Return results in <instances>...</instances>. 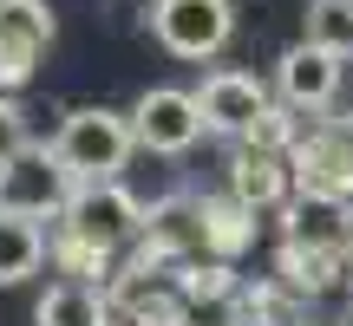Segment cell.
Returning a JSON list of instances; mask_svg holds the SVG:
<instances>
[{
	"mask_svg": "<svg viewBox=\"0 0 353 326\" xmlns=\"http://www.w3.org/2000/svg\"><path fill=\"white\" fill-rule=\"evenodd\" d=\"M131 131H138V151H151V157H183L210 124H203L196 91L157 85V91H144V98L131 105Z\"/></svg>",
	"mask_w": 353,
	"mask_h": 326,
	"instance_id": "cell-5",
	"label": "cell"
},
{
	"mask_svg": "<svg viewBox=\"0 0 353 326\" xmlns=\"http://www.w3.org/2000/svg\"><path fill=\"white\" fill-rule=\"evenodd\" d=\"M151 33L176 59H216L229 46V33H236V7L229 0H157Z\"/></svg>",
	"mask_w": 353,
	"mask_h": 326,
	"instance_id": "cell-3",
	"label": "cell"
},
{
	"mask_svg": "<svg viewBox=\"0 0 353 326\" xmlns=\"http://www.w3.org/2000/svg\"><path fill=\"white\" fill-rule=\"evenodd\" d=\"M46 46H52L46 0H0V91L26 85Z\"/></svg>",
	"mask_w": 353,
	"mask_h": 326,
	"instance_id": "cell-9",
	"label": "cell"
},
{
	"mask_svg": "<svg viewBox=\"0 0 353 326\" xmlns=\"http://www.w3.org/2000/svg\"><path fill=\"white\" fill-rule=\"evenodd\" d=\"M59 235H65V241H85V248L118 254L125 241L144 235V202L131 196V189H118L112 176H99V183H79L72 202L59 209Z\"/></svg>",
	"mask_w": 353,
	"mask_h": 326,
	"instance_id": "cell-1",
	"label": "cell"
},
{
	"mask_svg": "<svg viewBox=\"0 0 353 326\" xmlns=\"http://www.w3.org/2000/svg\"><path fill=\"white\" fill-rule=\"evenodd\" d=\"M46 261V235H39V215H0V287H20L39 274Z\"/></svg>",
	"mask_w": 353,
	"mask_h": 326,
	"instance_id": "cell-14",
	"label": "cell"
},
{
	"mask_svg": "<svg viewBox=\"0 0 353 326\" xmlns=\"http://www.w3.org/2000/svg\"><path fill=\"white\" fill-rule=\"evenodd\" d=\"M249 215H255L249 202H210V254H216V261L249 241Z\"/></svg>",
	"mask_w": 353,
	"mask_h": 326,
	"instance_id": "cell-17",
	"label": "cell"
},
{
	"mask_svg": "<svg viewBox=\"0 0 353 326\" xmlns=\"http://www.w3.org/2000/svg\"><path fill=\"white\" fill-rule=\"evenodd\" d=\"M112 307H118L131 326H190V287L164 274V261L125 268L118 287H112Z\"/></svg>",
	"mask_w": 353,
	"mask_h": 326,
	"instance_id": "cell-7",
	"label": "cell"
},
{
	"mask_svg": "<svg viewBox=\"0 0 353 326\" xmlns=\"http://www.w3.org/2000/svg\"><path fill=\"white\" fill-rule=\"evenodd\" d=\"M26 151V118H20V105L0 91V163H13Z\"/></svg>",
	"mask_w": 353,
	"mask_h": 326,
	"instance_id": "cell-19",
	"label": "cell"
},
{
	"mask_svg": "<svg viewBox=\"0 0 353 326\" xmlns=\"http://www.w3.org/2000/svg\"><path fill=\"white\" fill-rule=\"evenodd\" d=\"M229 189H236V202H249V209H275V202H288L294 196L288 151H262V144H249V151L229 163Z\"/></svg>",
	"mask_w": 353,
	"mask_h": 326,
	"instance_id": "cell-13",
	"label": "cell"
},
{
	"mask_svg": "<svg viewBox=\"0 0 353 326\" xmlns=\"http://www.w3.org/2000/svg\"><path fill=\"white\" fill-rule=\"evenodd\" d=\"M294 189H321V196H353V131H307L294 138Z\"/></svg>",
	"mask_w": 353,
	"mask_h": 326,
	"instance_id": "cell-11",
	"label": "cell"
},
{
	"mask_svg": "<svg viewBox=\"0 0 353 326\" xmlns=\"http://www.w3.org/2000/svg\"><path fill=\"white\" fill-rule=\"evenodd\" d=\"M341 59H347V52L321 46V39H301V46H288V52H281V72H275L281 98H288L294 111H327L334 91H341Z\"/></svg>",
	"mask_w": 353,
	"mask_h": 326,
	"instance_id": "cell-10",
	"label": "cell"
},
{
	"mask_svg": "<svg viewBox=\"0 0 353 326\" xmlns=\"http://www.w3.org/2000/svg\"><path fill=\"white\" fill-rule=\"evenodd\" d=\"M0 215H7V196H0Z\"/></svg>",
	"mask_w": 353,
	"mask_h": 326,
	"instance_id": "cell-21",
	"label": "cell"
},
{
	"mask_svg": "<svg viewBox=\"0 0 353 326\" xmlns=\"http://www.w3.org/2000/svg\"><path fill=\"white\" fill-rule=\"evenodd\" d=\"M144 261H196V254H210V202L196 196H170L157 202L151 215H144Z\"/></svg>",
	"mask_w": 353,
	"mask_h": 326,
	"instance_id": "cell-8",
	"label": "cell"
},
{
	"mask_svg": "<svg viewBox=\"0 0 353 326\" xmlns=\"http://www.w3.org/2000/svg\"><path fill=\"white\" fill-rule=\"evenodd\" d=\"M196 105H203V124H210V131L249 138V124L268 111V85L255 72H210L203 91H196Z\"/></svg>",
	"mask_w": 353,
	"mask_h": 326,
	"instance_id": "cell-12",
	"label": "cell"
},
{
	"mask_svg": "<svg viewBox=\"0 0 353 326\" xmlns=\"http://www.w3.org/2000/svg\"><path fill=\"white\" fill-rule=\"evenodd\" d=\"M72 189H79V176L59 163V151H33L26 144L13 163H0V196H7V209L13 215H59L65 202H72Z\"/></svg>",
	"mask_w": 353,
	"mask_h": 326,
	"instance_id": "cell-4",
	"label": "cell"
},
{
	"mask_svg": "<svg viewBox=\"0 0 353 326\" xmlns=\"http://www.w3.org/2000/svg\"><path fill=\"white\" fill-rule=\"evenodd\" d=\"M281 241H288V248H307V254H327V261H341L347 241H353V209H347V196L294 189L288 209H281Z\"/></svg>",
	"mask_w": 353,
	"mask_h": 326,
	"instance_id": "cell-6",
	"label": "cell"
},
{
	"mask_svg": "<svg viewBox=\"0 0 353 326\" xmlns=\"http://www.w3.org/2000/svg\"><path fill=\"white\" fill-rule=\"evenodd\" d=\"M39 326H112V294H99L92 281H59L39 301Z\"/></svg>",
	"mask_w": 353,
	"mask_h": 326,
	"instance_id": "cell-15",
	"label": "cell"
},
{
	"mask_svg": "<svg viewBox=\"0 0 353 326\" xmlns=\"http://www.w3.org/2000/svg\"><path fill=\"white\" fill-rule=\"evenodd\" d=\"M52 151H59V163L79 176V183H99V176H118V170H125V157L138 151V131H131L125 111L85 105V111H72V118L59 124Z\"/></svg>",
	"mask_w": 353,
	"mask_h": 326,
	"instance_id": "cell-2",
	"label": "cell"
},
{
	"mask_svg": "<svg viewBox=\"0 0 353 326\" xmlns=\"http://www.w3.org/2000/svg\"><path fill=\"white\" fill-rule=\"evenodd\" d=\"M307 39L334 52H353V0H314L307 7Z\"/></svg>",
	"mask_w": 353,
	"mask_h": 326,
	"instance_id": "cell-16",
	"label": "cell"
},
{
	"mask_svg": "<svg viewBox=\"0 0 353 326\" xmlns=\"http://www.w3.org/2000/svg\"><path fill=\"white\" fill-rule=\"evenodd\" d=\"M341 274H353V241H347V254H341Z\"/></svg>",
	"mask_w": 353,
	"mask_h": 326,
	"instance_id": "cell-20",
	"label": "cell"
},
{
	"mask_svg": "<svg viewBox=\"0 0 353 326\" xmlns=\"http://www.w3.org/2000/svg\"><path fill=\"white\" fill-rule=\"evenodd\" d=\"M249 144H262V151H294V118L268 105V111L249 124Z\"/></svg>",
	"mask_w": 353,
	"mask_h": 326,
	"instance_id": "cell-18",
	"label": "cell"
}]
</instances>
